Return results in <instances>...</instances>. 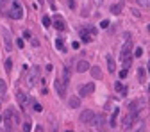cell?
I'll return each mask as SVG.
<instances>
[{
    "label": "cell",
    "mask_w": 150,
    "mask_h": 132,
    "mask_svg": "<svg viewBox=\"0 0 150 132\" xmlns=\"http://www.w3.org/2000/svg\"><path fill=\"white\" fill-rule=\"evenodd\" d=\"M38 2H40V4H43V0H38Z\"/></svg>",
    "instance_id": "60d3db41"
},
{
    "label": "cell",
    "mask_w": 150,
    "mask_h": 132,
    "mask_svg": "<svg viewBox=\"0 0 150 132\" xmlns=\"http://www.w3.org/2000/svg\"><path fill=\"white\" fill-rule=\"evenodd\" d=\"M34 111H36V112H41V111H43V107H41L38 102H34Z\"/></svg>",
    "instance_id": "1f68e13d"
},
{
    "label": "cell",
    "mask_w": 150,
    "mask_h": 132,
    "mask_svg": "<svg viewBox=\"0 0 150 132\" xmlns=\"http://www.w3.org/2000/svg\"><path fill=\"white\" fill-rule=\"evenodd\" d=\"M105 59H107V70H109L111 73H114V70H116V64H114V59H113V55H107Z\"/></svg>",
    "instance_id": "2e32d148"
},
{
    "label": "cell",
    "mask_w": 150,
    "mask_h": 132,
    "mask_svg": "<svg viewBox=\"0 0 150 132\" xmlns=\"http://www.w3.org/2000/svg\"><path fill=\"white\" fill-rule=\"evenodd\" d=\"M114 89L120 93V95H127V91H129V89H127V88H125L121 82H114Z\"/></svg>",
    "instance_id": "e0dca14e"
},
{
    "label": "cell",
    "mask_w": 150,
    "mask_h": 132,
    "mask_svg": "<svg viewBox=\"0 0 150 132\" xmlns=\"http://www.w3.org/2000/svg\"><path fill=\"white\" fill-rule=\"evenodd\" d=\"M11 70H13V59H5V71L11 73Z\"/></svg>",
    "instance_id": "484cf974"
},
{
    "label": "cell",
    "mask_w": 150,
    "mask_h": 132,
    "mask_svg": "<svg viewBox=\"0 0 150 132\" xmlns=\"http://www.w3.org/2000/svg\"><path fill=\"white\" fill-rule=\"evenodd\" d=\"M68 7H70V9H73V7H75V2H73V0H70V2H68Z\"/></svg>",
    "instance_id": "8d00e7d4"
},
{
    "label": "cell",
    "mask_w": 150,
    "mask_h": 132,
    "mask_svg": "<svg viewBox=\"0 0 150 132\" xmlns=\"http://www.w3.org/2000/svg\"><path fill=\"white\" fill-rule=\"evenodd\" d=\"M71 48H75V50H77V48H79V41H73V43H71Z\"/></svg>",
    "instance_id": "e575fe53"
},
{
    "label": "cell",
    "mask_w": 150,
    "mask_h": 132,
    "mask_svg": "<svg viewBox=\"0 0 150 132\" xmlns=\"http://www.w3.org/2000/svg\"><path fill=\"white\" fill-rule=\"evenodd\" d=\"M55 48H57L59 52H64V43H63V39H61V38H57V39H55Z\"/></svg>",
    "instance_id": "603a6c76"
},
{
    "label": "cell",
    "mask_w": 150,
    "mask_h": 132,
    "mask_svg": "<svg viewBox=\"0 0 150 132\" xmlns=\"http://www.w3.org/2000/svg\"><path fill=\"white\" fill-rule=\"evenodd\" d=\"M54 25H55L57 31H66V21L63 20L61 16H55V18H54Z\"/></svg>",
    "instance_id": "8fae6325"
},
{
    "label": "cell",
    "mask_w": 150,
    "mask_h": 132,
    "mask_svg": "<svg viewBox=\"0 0 150 132\" xmlns=\"http://www.w3.org/2000/svg\"><path fill=\"white\" fill-rule=\"evenodd\" d=\"M91 36H93V34H91L90 31H80V39L84 41V43H90V41L93 39Z\"/></svg>",
    "instance_id": "9a60e30c"
},
{
    "label": "cell",
    "mask_w": 150,
    "mask_h": 132,
    "mask_svg": "<svg viewBox=\"0 0 150 132\" xmlns=\"http://www.w3.org/2000/svg\"><path fill=\"white\" fill-rule=\"evenodd\" d=\"M147 66H148V73H150V62H148V64H147Z\"/></svg>",
    "instance_id": "f35d334b"
},
{
    "label": "cell",
    "mask_w": 150,
    "mask_h": 132,
    "mask_svg": "<svg viewBox=\"0 0 150 132\" xmlns=\"http://www.w3.org/2000/svg\"><path fill=\"white\" fill-rule=\"evenodd\" d=\"M90 68H91V66H90V62H88V61H79V62H77V68H75V70L79 71V73H84V71H88Z\"/></svg>",
    "instance_id": "7c38bea8"
},
{
    "label": "cell",
    "mask_w": 150,
    "mask_h": 132,
    "mask_svg": "<svg viewBox=\"0 0 150 132\" xmlns=\"http://www.w3.org/2000/svg\"><path fill=\"white\" fill-rule=\"evenodd\" d=\"M141 55H143V48H141V47H138V48L134 50V57H141Z\"/></svg>",
    "instance_id": "f546056e"
},
{
    "label": "cell",
    "mask_w": 150,
    "mask_h": 132,
    "mask_svg": "<svg viewBox=\"0 0 150 132\" xmlns=\"http://www.w3.org/2000/svg\"><path fill=\"white\" fill-rule=\"evenodd\" d=\"M2 34H4V45H5V50L11 52L13 50V39H11V34L7 29H2Z\"/></svg>",
    "instance_id": "52a82bcc"
},
{
    "label": "cell",
    "mask_w": 150,
    "mask_h": 132,
    "mask_svg": "<svg viewBox=\"0 0 150 132\" xmlns=\"http://www.w3.org/2000/svg\"><path fill=\"white\" fill-rule=\"evenodd\" d=\"M138 79H140L141 84H143V82H145V79H147V71L143 70V68H140V70H138Z\"/></svg>",
    "instance_id": "ffe728a7"
},
{
    "label": "cell",
    "mask_w": 150,
    "mask_h": 132,
    "mask_svg": "<svg viewBox=\"0 0 150 132\" xmlns=\"http://www.w3.org/2000/svg\"><path fill=\"white\" fill-rule=\"evenodd\" d=\"M4 116H5V118H9L14 125H18V123H20V112L16 111L14 107H9V109L5 111V114H4Z\"/></svg>",
    "instance_id": "277c9868"
},
{
    "label": "cell",
    "mask_w": 150,
    "mask_h": 132,
    "mask_svg": "<svg viewBox=\"0 0 150 132\" xmlns=\"http://www.w3.org/2000/svg\"><path fill=\"white\" fill-rule=\"evenodd\" d=\"M16 98H18V104H20L21 109H27V107H29V98H27V95H25L23 91L16 93Z\"/></svg>",
    "instance_id": "ba28073f"
},
{
    "label": "cell",
    "mask_w": 150,
    "mask_h": 132,
    "mask_svg": "<svg viewBox=\"0 0 150 132\" xmlns=\"http://www.w3.org/2000/svg\"><path fill=\"white\" fill-rule=\"evenodd\" d=\"M63 81L66 82V84L70 82V68L68 66H64V70H63Z\"/></svg>",
    "instance_id": "d6986e66"
},
{
    "label": "cell",
    "mask_w": 150,
    "mask_h": 132,
    "mask_svg": "<svg viewBox=\"0 0 150 132\" xmlns=\"http://www.w3.org/2000/svg\"><path fill=\"white\" fill-rule=\"evenodd\" d=\"M4 123H5V132H11V130H13V125H14V123L11 122L9 118H5V116H4Z\"/></svg>",
    "instance_id": "44dd1931"
},
{
    "label": "cell",
    "mask_w": 150,
    "mask_h": 132,
    "mask_svg": "<svg viewBox=\"0 0 150 132\" xmlns=\"http://www.w3.org/2000/svg\"><path fill=\"white\" fill-rule=\"evenodd\" d=\"M36 81H40V68H38V66H34V68L29 71V77H27L25 82H27L29 88H32V86L36 84Z\"/></svg>",
    "instance_id": "3957f363"
},
{
    "label": "cell",
    "mask_w": 150,
    "mask_h": 132,
    "mask_svg": "<svg viewBox=\"0 0 150 132\" xmlns=\"http://www.w3.org/2000/svg\"><path fill=\"white\" fill-rule=\"evenodd\" d=\"M130 64H132V57H130V55H127V57L123 59V68H125V70H129Z\"/></svg>",
    "instance_id": "cb8c5ba5"
},
{
    "label": "cell",
    "mask_w": 150,
    "mask_h": 132,
    "mask_svg": "<svg viewBox=\"0 0 150 132\" xmlns=\"http://www.w3.org/2000/svg\"><path fill=\"white\" fill-rule=\"evenodd\" d=\"M118 114H120V109H114V112H113V116H111V127H113V129H114V123H116V116H118Z\"/></svg>",
    "instance_id": "7402d4cb"
},
{
    "label": "cell",
    "mask_w": 150,
    "mask_h": 132,
    "mask_svg": "<svg viewBox=\"0 0 150 132\" xmlns=\"http://www.w3.org/2000/svg\"><path fill=\"white\" fill-rule=\"evenodd\" d=\"M0 132H5V130H0Z\"/></svg>",
    "instance_id": "f6af8a7d"
},
{
    "label": "cell",
    "mask_w": 150,
    "mask_h": 132,
    "mask_svg": "<svg viewBox=\"0 0 150 132\" xmlns=\"http://www.w3.org/2000/svg\"><path fill=\"white\" fill-rule=\"evenodd\" d=\"M50 2V5H52V7H55V5H54V0H48Z\"/></svg>",
    "instance_id": "74e56055"
},
{
    "label": "cell",
    "mask_w": 150,
    "mask_h": 132,
    "mask_svg": "<svg viewBox=\"0 0 150 132\" xmlns=\"http://www.w3.org/2000/svg\"><path fill=\"white\" fill-rule=\"evenodd\" d=\"M148 93H150V86H148Z\"/></svg>",
    "instance_id": "ee69618b"
},
{
    "label": "cell",
    "mask_w": 150,
    "mask_h": 132,
    "mask_svg": "<svg viewBox=\"0 0 150 132\" xmlns=\"http://www.w3.org/2000/svg\"><path fill=\"white\" fill-rule=\"evenodd\" d=\"M2 122H4V118H2V116H0V123H2Z\"/></svg>",
    "instance_id": "ab89813d"
},
{
    "label": "cell",
    "mask_w": 150,
    "mask_h": 132,
    "mask_svg": "<svg viewBox=\"0 0 150 132\" xmlns=\"http://www.w3.org/2000/svg\"><path fill=\"white\" fill-rule=\"evenodd\" d=\"M100 27H102V29H107V27H109V20H102L100 21Z\"/></svg>",
    "instance_id": "4dcf8cb0"
},
{
    "label": "cell",
    "mask_w": 150,
    "mask_h": 132,
    "mask_svg": "<svg viewBox=\"0 0 150 132\" xmlns=\"http://www.w3.org/2000/svg\"><path fill=\"white\" fill-rule=\"evenodd\" d=\"M23 38H25V39H30V32L25 31V32H23Z\"/></svg>",
    "instance_id": "836d02e7"
},
{
    "label": "cell",
    "mask_w": 150,
    "mask_h": 132,
    "mask_svg": "<svg viewBox=\"0 0 150 132\" xmlns=\"http://www.w3.org/2000/svg\"><path fill=\"white\" fill-rule=\"evenodd\" d=\"M66 82L63 81V79H57L55 81V91H57V95H59L61 98H64V95H66Z\"/></svg>",
    "instance_id": "8992f818"
},
{
    "label": "cell",
    "mask_w": 150,
    "mask_h": 132,
    "mask_svg": "<svg viewBox=\"0 0 150 132\" xmlns=\"http://www.w3.org/2000/svg\"><path fill=\"white\" fill-rule=\"evenodd\" d=\"M66 132H73V130H66Z\"/></svg>",
    "instance_id": "7bdbcfd3"
},
{
    "label": "cell",
    "mask_w": 150,
    "mask_h": 132,
    "mask_svg": "<svg viewBox=\"0 0 150 132\" xmlns=\"http://www.w3.org/2000/svg\"><path fill=\"white\" fill-rule=\"evenodd\" d=\"M16 45H18V48H23V39H18L16 41Z\"/></svg>",
    "instance_id": "d590c367"
},
{
    "label": "cell",
    "mask_w": 150,
    "mask_h": 132,
    "mask_svg": "<svg viewBox=\"0 0 150 132\" xmlns=\"http://www.w3.org/2000/svg\"><path fill=\"white\" fill-rule=\"evenodd\" d=\"M93 91H95V84H93V82H88V84H84V86L79 88V96H88V95H91Z\"/></svg>",
    "instance_id": "5b68a950"
},
{
    "label": "cell",
    "mask_w": 150,
    "mask_h": 132,
    "mask_svg": "<svg viewBox=\"0 0 150 132\" xmlns=\"http://www.w3.org/2000/svg\"><path fill=\"white\" fill-rule=\"evenodd\" d=\"M30 130H32V122L29 120V122L23 123V132H30Z\"/></svg>",
    "instance_id": "4316f807"
},
{
    "label": "cell",
    "mask_w": 150,
    "mask_h": 132,
    "mask_svg": "<svg viewBox=\"0 0 150 132\" xmlns=\"http://www.w3.org/2000/svg\"><path fill=\"white\" fill-rule=\"evenodd\" d=\"M91 70V75H93V79H100L102 77V71H100L98 66H93V68H90Z\"/></svg>",
    "instance_id": "ac0fdd59"
},
{
    "label": "cell",
    "mask_w": 150,
    "mask_h": 132,
    "mask_svg": "<svg viewBox=\"0 0 150 132\" xmlns=\"http://www.w3.org/2000/svg\"><path fill=\"white\" fill-rule=\"evenodd\" d=\"M121 9H123V2H118V4H113L111 5V14H120Z\"/></svg>",
    "instance_id": "5bb4252c"
},
{
    "label": "cell",
    "mask_w": 150,
    "mask_h": 132,
    "mask_svg": "<svg viewBox=\"0 0 150 132\" xmlns=\"http://www.w3.org/2000/svg\"><path fill=\"white\" fill-rule=\"evenodd\" d=\"M50 21H52V20H50V16H47V14H45V16H43V27H48Z\"/></svg>",
    "instance_id": "f1b7e54d"
},
{
    "label": "cell",
    "mask_w": 150,
    "mask_h": 132,
    "mask_svg": "<svg viewBox=\"0 0 150 132\" xmlns=\"http://www.w3.org/2000/svg\"><path fill=\"white\" fill-rule=\"evenodd\" d=\"M138 4H140L141 7H145V9H150V0H136Z\"/></svg>",
    "instance_id": "d4e9b609"
},
{
    "label": "cell",
    "mask_w": 150,
    "mask_h": 132,
    "mask_svg": "<svg viewBox=\"0 0 150 132\" xmlns=\"http://www.w3.org/2000/svg\"><path fill=\"white\" fill-rule=\"evenodd\" d=\"M127 75H129V71H127L125 68H123V70L120 71V79H127Z\"/></svg>",
    "instance_id": "d6a6232c"
},
{
    "label": "cell",
    "mask_w": 150,
    "mask_h": 132,
    "mask_svg": "<svg viewBox=\"0 0 150 132\" xmlns=\"http://www.w3.org/2000/svg\"><path fill=\"white\" fill-rule=\"evenodd\" d=\"M148 32H150V23H148Z\"/></svg>",
    "instance_id": "b9f144b4"
},
{
    "label": "cell",
    "mask_w": 150,
    "mask_h": 132,
    "mask_svg": "<svg viewBox=\"0 0 150 132\" xmlns=\"http://www.w3.org/2000/svg\"><path fill=\"white\" fill-rule=\"evenodd\" d=\"M5 89H7V84H5V81H0V95H4V93H5Z\"/></svg>",
    "instance_id": "83f0119b"
},
{
    "label": "cell",
    "mask_w": 150,
    "mask_h": 132,
    "mask_svg": "<svg viewBox=\"0 0 150 132\" xmlns=\"http://www.w3.org/2000/svg\"><path fill=\"white\" fill-rule=\"evenodd\" d=\"M9 16L11 18H14V20H20L21 16H23V11H21V5L20 2H11V11H9Z\"/></svg>",
    "instance_id": "6da1fadb"
},
{
    "label": "cell",
    "mask_w": 150,
    "mask_h": 132,
    "mask_svg": "<svg viewBox=\"0 0 150 132\" xmlns=\"http://www.w3.org/2000/svg\"><path fill=\"white\" fill-rule=\"evenodd\" d=\"M80 123L84 125H95V112L86 109V111L80 112Z\"/></svg>",
    "instance_id": "7a4b0ae2"
},
{
    "label": "cell",
    "mask_w": 150,
    "mask_h": 132,
    "mask_svg": "<svg viewBox=\"0 0 150 132\" xmlns=\"http://www.w3.org/2000/svg\"><path fill=\"white\" fill-rule=\"evenodd\" d=\"M68 105H70L71 109H79L80 107V96H71L70 100H68Z\"/></svg>",
    "instance_id": "4fadbf2b"
},
{
    "label": "cell",
    "mask_w": 150,
    "mask_h": 132,
    "mask_svg": "<svg viewBox=\"0 0 150 132\" xmlns=\"http://www.w3.org/2000/svg\"><path fill=\"white\" fill-rule=\"evenodd\" d=\"M140 104L141 102L140 100H134V102H130V105H129V114H132L134 118H138V112H140Z\"/></svg>",
    "instance_id": "30bf717a"
},
{
    "label": "cell",
    "mask_w": 150,
    "mask_h": 132,
    "mask_svg": "<svg viewBox=\"0 0 150 132\" xmlns=\"http://www.w3.org/2000/svg\"><path fill=\"white\" fill-rule=\"evenodd\" d=\"M130 52H132V39L129 38V39L125 41V45H123V48H121V54H120V55H121V59H125V57L129 55Z\"/></svg>",
    "instance_id": "9c48e42d"
}]
</instances>
